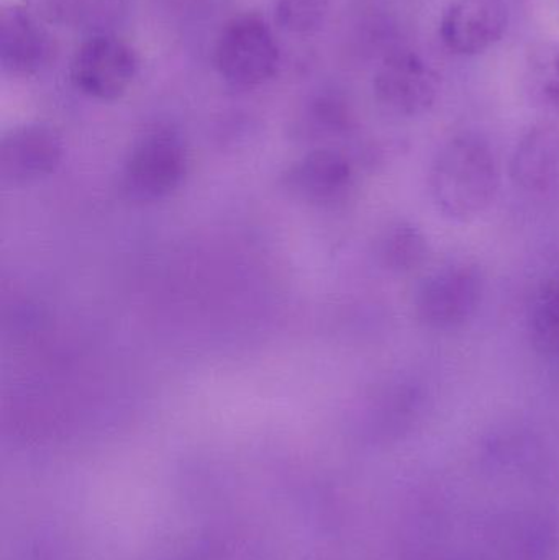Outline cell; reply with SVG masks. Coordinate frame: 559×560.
I'll return each mask as SVG.
<instances>
[{"mask_svg":"<svg viewBox=\"0 0 559 560\" xmlns=\"http://www.w3.org/2000/svg\"><path fill=\"white\" fill-rule=\"evenodd\" d=\"M501 174L488 141L478 135L452 138L430 170V196L436 210L455 222H469L491 207Z\"/></svg>","mask_w":559,"mask_h":560,"instance_id":"obj_1","label":"cell"},{"mask_svg":"<svg viewBox=\"0 0 559 560\" xmlns=\"http://www.w3.org/2000/svg\"><path fill=\"white\" fill-rule=\"evenodd\" d=\"M217 72L235 88H259L278 74L281 52L268 23L258 15L230 20L213 48Z\"/></svg>","mask_w":559,"mask_h":560,"instance_id":"obj_2","label":"cell"},{"mask_svg":"<svg viewBox=\"0 0 559 560\" xmlns=\"http://www.w3.org/2000/svg\"><path fill=\"white\" fill-rule=\"evenodd\" d=\"M486 282L475 265H453L433 272L420 283L414 308L432 331H456L475 318L485 299Z\"/></svg>","mask_w":559,"mask_h":560,"instance_id":"obj_3","label":"cell"},{"mask_svg":"<svg viewBox=\"0 0 559 560\" xmlns=\"http://www.w3.org/2000/svg\"><path fill=\"white\" fill-rule=\"evenodd\" d=\"M138 59L120 38L95 35L85 39L71 59L69 79L75 91L101 102L124 97L133 84Z\"/></svg>","mask_w":559,"mask_h":560,"instance_id":"obj_4","label":"cell"},{"mask_svg":"<svg viewBox=\"0 0 559 560\" xmlns=\"http://www.w3.org/2000/svg\"><path fill=\"white\" fill-rule=\"evenodd\" d=\"M187 171V151L183 140L171 130L144 135L128 156L124 187L138 200H158L180 186Z\"/></svg>","mask_w":559,"mask_h":560,"instance_id":"obj_5","label":"cell"},{"mask_svg":"<svg viewBox=\"0 0 559 560\" xmlns=\"http://www.w3.org/2000/svg\"><path fill=\"white\" fill-rule=\"evenodd\" d=\"M376 101L400 117H417L433 107L440 79L417 52L397 51L377 68L373 81Z\"/></svg>","mask_w":559,"mask_h":560,"instance_id":"obj_6","label":"cell"},{"mask_svg":"<svg viewBox=\"0 0 559 560\" xmlns=\"http://www.w3.org/2000/svg\"><path fill=\"white\" fill-rule=\"evenodd\" d=\"M509 22V0H456L443 15L440 35L455 55L476 56L501 42Z\"/></svg>","mask_w":559,"mask_h":560,"instance_id":"obj_7","label":"cell"},{"mask_svg":"<svg viewBox=\"0 0 559 560\" xmlns=\"http://www.w3.org/2000/svg\"><path fill=\"white\" fill-rule=\"evenodd\" d=\"M61 160V137L45 124L13 128L0 143V174L5 183L23 184L49 176Z\"/></svg>","mask_w":559,"mask_h":560,"instance_id":"obj_8","label":"cell"},{"mask_svg":"<svg viewBox=\"0 0 559 560\" xmlns=\"http://www.w3.org/2000/svg\"><path fill=\"white\" fill-rule=\"evenodd\" d=\"M51 38L25 7L10 5L0 15V65L13 78H32L51 59Z\"/></svg>","mask_w":559,"mask_h":560,"instance_id":"obj_9","label":"cell"},{"mask_svg":"<svg viewBox=\"0 0 559 560\" xmlns=\"http://www.w3.org/2000/svg\"><path fill=\"white\" fill-rule=\"evenodd\" d=\"M353 167L335 150H315L292 164L284 176V189L305 202H331L350 187Z\"/></svg>","mask_w":559,"mask_h":560,"instance_id":"obj_10","label":"cell"},{"mask_svg":"<svg viewBox=\"0 0 559 560\" xmlns=\"http://www.w3.org/2000/svg\"><path fill=\"white\" fill-rule=\"evenodd\" d=\"M515 186L527 192L544 194L559 187V127L541 124L519 141L511 160Z\"/></svg>","mask_w":559,"mask_h":560,"instance_id":"obj_11","label":"cell"},{"mask_svg":"<svg viewBox=\"0 0 559 560\" xmlns=\"http://www.w3.org/2000/svg\"><path fill=\"white\" fill-rule=\"evenodd\" d=\"M528 331L541 358L559 361V276L548 279L535 295Z\"/></svg>","mask_w":559,"mask_h":560,"instance_id":"obj_12","label":"cell"},{"mask_svg":"<svg viewBox=\"0 0 559 560\" xmlns=\"http://www.w3.org/2000/svg\"><path fill=\"white\" fill-rule=\"evenodd\" d=\"M380 256L387 269L406 275L426 265L429 259V243L416 226L410 223H396L381 238Z\"/></svg>","mask_w":559,"mask_h":560,"instance_id":"obj_13","label":"cell"},{"mask_svg":"<svg viewBox=\"0 0 559 560\" xmlns=\"http://www.w3.org/2000/svg\"><path fill=\"white\" fill-rule=\"evenodd\" d=\"M330 0H278L276 22L289 35L311 36L327 19Z\"/></svg>","mask_w":559,"mask_h":560,"instance_id":"obj_14","label":"cell"},{"mask_svg":"<svg viewBox=\"0 0 559 560\" xmlns=\"http://www.w3.org/2000/svg\"><path fill=\"white\" fill-rule=\"evenodd\" d=\"M23 7L48 25H74L84 15L85 0H23Z\"/></svg>","mask_w":559,"mask_h":560,"instance_id":"obj_15","label":"cell"},{"mask_svg":"<svg viewBox=\"0 0 559 560\" xmlns=\"http://www.w3.org/2000/svg\"><path fill=\"white\" fill-rule=\"evenodd\" d=\"M535 74L545 97L559 107V46L547 48L538 55Z\"/></svg>","mask_w":559,"mask_h":560,"instance_id":"obj_16","label":"cell"}]
</instances>
